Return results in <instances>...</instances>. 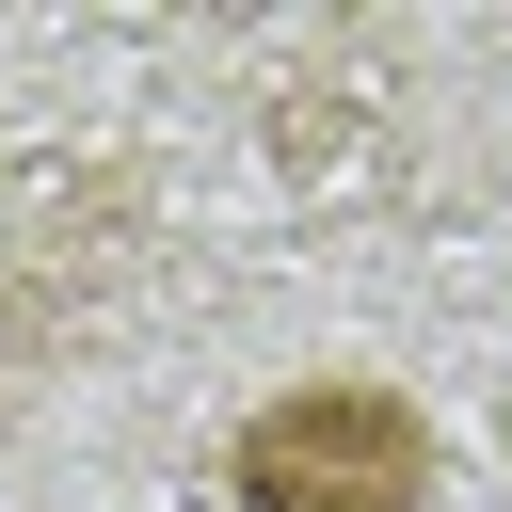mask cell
<instances>
[{
  "mask_svg": "<svg viewBox=\"0 0 512 512\" xmlns=\"http://www.w3.org/2000/svg\"><path fill=\"white\" fill-rule=\"evenodd\" d=\"M240 512H432V416L384 368H304L224 432Z\"/></svg>",
  "mask_w": 512,
  "mask_h": 512,
  "instance_id": "6da1fadb",
  "label": "cell"
}]
</instances>
